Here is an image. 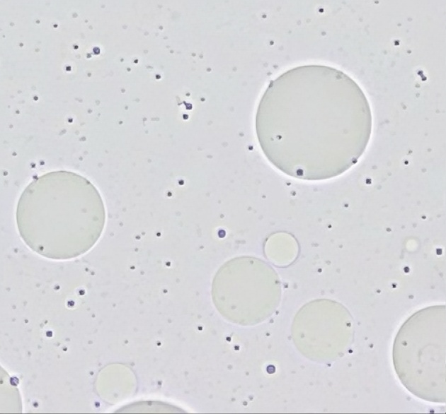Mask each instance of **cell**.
<instances>
[{"mask_svg": "<svg viewBox=\"0 0 446 414\" xmlns=\"http://www.w3.org/2000/svg\"><path fill=\"white\" fill-rule=\"evenodd\" d=\"M97 188L86 177L54 171L34 179L16 208L21 237L33 250L52 259L77 256L92 248L105 223Z\"/></svg>", "mask_w": 446, "mask_h": 414, "instance_id": "cell-1", "label": "cell"}, {"mask_svg": "<svg viewBox=\"0 0 446 414\" xmlns=\"http://www.w3.org/2000/svg\"><path fill=\"white\" fill-rule=\"evenodd\" d=\"M278 287L276 274L266 263L241 257L229 261L220 268L213 288L216 297L227 295V297H236L238 301L242 298L239 304H257L268 316L277 302Z\"/></svg>", "mask_w": 446, "mask_h": 414, "instance_id": "cell-2", "label": "cell"}]
</instances>
